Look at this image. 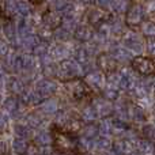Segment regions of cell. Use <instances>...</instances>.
<instances>
[{
    "label": "cell",
    "mask_w": 155,
    "mask_h": 155,
    "mask_svg": "<svg viewBox=\"0 0 155 155\" xmlns=\"http://www.w3.org/2000/svg\"><path fill=\"white\" fill-rule=\"evenodd\" d=\"M51 135H52V143H53L56 153L64 155V154L75 153L78 150V139L74 134H68V132L63 131V129L53 128Z\"/></svg>",
    "instance_id": "obj_1"
},
{
    "label": "cell",
    "mask_w": 155,
    "mask_h": 155,
    "mask_svg": "<svg viewBox=\"0 0 155 155\" xmlns=\"http://www.w3.org/2000/svg\"><path fill=\"white\" fill-rule=\"evenodd\" d=\"M83 75H86L84 70H83V67L80 64H78L75 60L67 59L64 61H60V64L57 65L56 76L65 83L79 79Z\"/></svg>",
    "instance_id": "obj_2"
},
{
    "label": "cell",
    "mask_w": 155,
    "mask_h": 155,
    "mask_svg": "<svg viewBox=\"0 0 155 155\" xmlns=\"http://www.w3.org/2000/svg\"><path fill=\"white\" fill-rule=\"evenodd\" d=\"M82 120L76 114L71 112H60L57 114V128L68 132V134H75L76 131H80Z\"/></svg>",
    "instance_id": "obj_3"
},
{
    "label": "cell",
    "mask_w": 155,
    "mask_h": 155,
    "mask_svg": "<svg viewBox=\"0 0 155 155\" xmlns=\"http://www.w3.org/2000/svg\"><path fill=\"white\" fill-rule=\"evenodd\" d=\"M144 16H146L144 5L140 4V3H131L129 8L125 12V25L134 30L142 25V22L146 19Z\"/></svg>",
    "instance_id": "obj_4"
},
{
    "label": "cell",
    "mask_w": 155,
    "mask_h": 155,
    "mask_svg": "<svg viewBox=\"0 0 155 155\" xmlns=\"http://www.w3.org/2000/svg\"><path fill=\"white\" fill-rule=\"evenodd\" d=\"M135 72L142 76H154L155 75V61L148 56H136L131 61Z\"/></svg>",
    "instance_id": "obj_5"
},
{
    "label": "cell",
    "mask_w": 155,
    "mask_h": 155,
    "mask_svg": "<svg viewBox=\"0 0 155 155\" xmlns=\"http://www.w3.org/2000/svg\"><path fill=\"white\" fill-rule=\"evenodd\" d=\"M65 86H67L65 87V93L74 101H82L83 98L88 97V94H90V87L80 79L65 83Z\"/></svg>",
    "instance_id": "obj_6"
},
{
    "label": "cell",
    "mask_w": 155,
    "mask_h": 155,
    "mask_svg": "<svg viewBox=\"0 0 155 155\" xmlns=\"http://www.w3.org/2000/svg\"><path fill=\"white\" fill-rule=\"evenodd\" d=\"M123 46L129 52V53H134L140 56L143 51H144V42L140 38V35L135 31H129L124 35L123 38Z\"/></svg>",
    "instance_id": "obj_7"
},
{
    "label": "cell",
    "mask_w": 155,
    "mask_h": 155,
    "mask_svg": "<svg viewBox=\"0 0 155 155\" xmlns=\"http://www.w3.org/2000/svg\"><path fill=\"white\" fill-rule=\"evenodd\" d=\"M84 21L87 22V26L90 27H101L105 22L107 21L106 18V11L101 10L98 7L88 8L84 14Z\"/></svg>",
    "instance_id": "obj_8"
},
{
    "label": "cell",
    "mask_w": 155,
    "mask_h": 155,
    "mask_svg": "<svg viewBox=\"0 0 155 155\" xmlns=\"http://www.w3.org/2000/svg\"><path fill=\"white\" fill-rule=\"evenodd\" d=\"M97 65L99 67L102 74H113L117 72L118 63L114 60V57L110 53H99L97 56Z\"/></svg>",
    "instance_id": "obj_9"
},
{
    "label": "cell",
    "mask_w": 155,
    "mask_h": 155,
    "mask_svg": "<svg viewBox=\"0 0 155 155\" xmlns=\"http://www.w3.org/2000/svg\"><path fill=\"white\" fill-rule=\"evenodd\" d=\"M91 107L95 110L97 116L98 117H104L106 118L110 113L113 112V105L110 101L105 99L104 97H99V98H95L93 102H91Z\"/></svg>",
    "instance_id": "obj_10"
},
{
    "label": "cell",
    "mask_w": 155,
    "mask_h": 155,
    "mask_svg": "<svg viewBox=\"0 0 155 155\" xmlns=\"http://www.w3.org/2000/svg\"><path fill=\"white\" fill-rule=\"evenodd\" d=\"M84 83L94 90H104L105 83H106L105 74H102L101 71H90L88 74H86Z\"/></svg>",
    "instance_id": "obj_11"
},
{
    "label": "cell",
    "mask_w": 155,
    "mask_h": 155,
    "mask_svg": "<svg viewBox=\"0 0 155 155\" xmlns=\"http://www.w3.org/2000/svg\"><path fill=\"white\" fill-rule=\"evenodd\" d=\"M42 23H44V27H46V29L54 31L56 29H59V27L61 26L63 16L60 15L57 11L49 10L48 12H45L42 15Z\"/></svg>",
    "instance_id": "obj_12"
},
{
    "label": "cell",
    "mask_w": 155,
    "mask_h": 155,
    "mask_svg": "<svg viewBox=\"0 0 155 155\" xmlns=\"http://www.w3.org/2000/svg\"><path fill=\"white\" fill-rule=\"evenodd\" d=\"M113 151L117 155H131L134 151V143L128 137H118L113 143Z\"/></svg>",
    "instance_id": "obj_13"
},
{
    "label": "cell",
    "mask_w": 155,
    "mask_h": 155,
    "mask_svg": "<svg viewBox=\"0 0 155 155\" xmlns=\"http://www.w3.org/2000/svg\"><path fill=\"white\" fill-rule=\"evenodd\" d=\"M57 87L51 79H44V80H40L35 86V91L41 94L44 99H48V98H52L54 93H56Z\"/></svg>",
    "instance_id": "obj_14"
},
{
    "label": "cell",
    "mask_w": 155,
    "mask_h": 155,
    "mask_svg": "<svg viewBox=\"0 0 155 155\" xmlns=\"http://www.w3.org/2000/svg\"><path fill=\"white\" fill-rule=\"evenodd\" d=\"M74 37L76 38L79 42H83V44H87L93 40L94 37V30L93 27L87 26V25H83V26H78V29L75 30L74 33Z\"/></svg>",
    "instance_id": "obj_15"
},
{
    "label": "cell",
    "mask_w": 155,
    "mask_h": 155,
    "mask_svg": "<svg viewBox=\"0 0 155 155\" xmlns=\"http://www.w3.org/2000/svg\"><path fill=\"white\" fill-rule=\"evenodd\" d=\"M3 107H4V110L8 114H12V116L16 114L19 110H22L21 102H19V99L16 97H8V98H5L3 101Z\"/></svg>",
    "instance_id": "obj_16"
},
{
    "label": "cell",
    "mask_w": 155,
    "mask_h": 155,
    "mask_svg": "<svg viewBox=\"0 0 155 155\" xmlns=\"http://www.w3.org/2000/svg\"><path fill=\"white\" fill-rule=\"evenodd\" d=\"M140 33L143 35H146L147 38H155V19L154 18H148L144 19L142 22V25L139 26Z\"/></svg>",
    "instance_id": "obj_17"
},
{
    "label": "cell",
    "mask_w": 155,
    "mask_h": 155,
    "mask_svg": "<svg viewBox=\"0 0 155 155\" xmlns=\"http://www.w3.org/2000/svg\"><path fill=\"white\" fill-rule=\"evenodd\" d=\"M110 54L114 57V60L117 63H125V61H129V60L132 61V59H134V57H131V53L124 46H116Z\"/></svg>",
    "instance_id": "obj_18"
},
{
    "label": "cell",
    "mask_w": 155,
    "mask_h": 155,
    "mask_svg": "<svg viewBox=\"0 0 155 155\" xmlns=\"http://www.w3.org/2000/svg\"><path fill=\"white\" fill-rule=\"evenodd\" d=\"M40 109H41V112L45 113V114H53V113L59 112V104H57L56 99L48 98L40 105Z\"/></svg>",
    "instance_id": "obj_19"
},
{
    "label": "cell",
    "mask_w": 155,
    "mask_h": 155,
    "mask_svg": "<svg viewBox=\"0 0 155 155\" xmlns=\"http://www.w3.org/2000/svg\"><path fill=\"white\" fill-rule=\"evenodd\" d=\"M37 44H38V41H37V37H35L34 34L25 35V37H21V40H19V46H21L25 52L33 51Z\"/></svg>",
    "instance_id": "obj_20"
},
{
    "label": "cell",
    "mask_w": 155,
    "mask_h": 155,
    "mask_svg": "<svg viewBox=\"0 0 155 155\" xmlns=\"http://www.w3.org/2000/svg\"><path fill=\"white\" fill-rule=\"evenodd\" d=\"M8 90L14 94V95H22L25 93V83L22 82L19 78H12L8 82Z\"/></svg>",
    "instance_id": "obj_21"
},
{
    "label": "cell",
    "mask_w": 155,
    "mask_h": 155,
    "mask_svg": "<svg viewBox=\"0 0 155 155\" xmlns=\"http://www.w3.org/2000/svg\"><path fill=\"white\" fill-rule=\"evenodd\" d=\"M80 132H82V137L88 140H97V137L99 135L98 127L94 125V124H87L84 128H80Z\"/></svg>",
    "instance_id": "obj_22"
},
{
    "label": "cell",
    "mask_w": 155,
    "mask_h": 155,
    "mask_svg": "<svg viewBox=\"0 0 155 155\" xmlns=\"http://www.w3.org/2000/svg\"><path fill=\"white\" fill-rule=\"evenodd\" d=\"M34 140L38 147H46L52 143V135L46 131H38V134L34 136Z\"/></svg>",
    "instance_id": "obj_23"
},
{
    "label": "cell",
    "mask_w": 155,
    "mask_h": 155,
    "mask_svg": "<svg viewBox=\"0 0 155 155\" xmlns=\"http://www.w3.org/2000/svg\"><path fill=\"white\" fill-rule=\"evenodd\" d=\"M27 147H29V140H25L21 139V137H15L12 142V148L15 151V154L22 155V154H26Z\"/></svg>",
    "instance_id": "obj_24"
},
{
    "label": "cell",
    "mask_w": 155,
    "mask_h": 155,
    "mask_svg": "<svg viewBox=\"0 0 155 155\" xmlns=\"http://www.w3.org/2000/svg\"><path fill=\"white\" fill-rule=\"evenodd\" d=\"M154 150V144L151 143V140L147 139H142L137 143V153L142 155H153Z\"/></svg>",
    "instance_id": "obj_25"
},
{
    "label": "cell",
    "mask_w": 155,
    "mask_h": 155,
    "mask_svg": "<svg viewBox=\"0 0 155 155\" xmlns=\"http://www.w3.org/2000/svg\"><path fill=\"white\" fill-rule=\"evenodd\" d=\"M98 131L102 134V136H109L110 134H113V120L109 117L104 118L101 121V124L98 125Z\"/></svg>",
    "instance_id": "obj_26"
},
{
    "label": "cell",
    "mask_w": 155,
    "mask_h": 155,
    "mask_svg": "<svg viewBox=\"0 0 155 155\" xmlns=\"http://www.w3.org/2000/svg\"><path fill=\"white\" fill-rule=\"evenodd\" d=\"M65 54H68V49L64 46V44H59V45H56L54 48H52V51L49 52V56L52 57V59H61V61H64V59L63 57L65 56Z\"/></svg>",
    "instance_id": "obj_27"
},
{
    "label": "cell",
    "mask_w": 155,
    "mask_h": 155,
    "mask_svg": "<svg viewBox=\"0 0 155 155\" xmlns=\"http://www.w3.org/2000/svg\"><path fill=\"white\" fill-rule=\"evenodd\" d=\"M97 117H98V116H97L95 110L91 107V105L86 106L84 109L82 110V114H80V120L86 121V123H90V124H93V121L95 120Z\"/></svg>",
    "instance_id": "obj_28"
},
{
    "label": "cell",
    "mask_w": 155,
    "mask_h": 155,
    "mask_svg": "<svg viewBox=\"0 0 155 155\" xmlns=\"http://www.w3.org/2000/svg\"><path fill=\"white\" fill-rule=\"evenodd\" d=\"M15 135H16V137L29 140L30 136H31V131H30V128L27 125H25V124H18V125H15Z\"/></svg>",
    "instance_id": "obj_29"
},
{
    "label": "cell",
    "mask_w": 155,
    "mask_h": 155,
    "mask_svg": "<svg viewBox=\"0 0 155 155\" xmlns=\"http://www.w3.org/2000/svg\"><path fill=\"white\" fill-rule=\"evenodd\" d=\"M113 146V143L109 140V137L106 136H101L97 137L95 140V148L99 151H109V148Z\"/></svg>",
    "instance_id": "obj_30"
},
{
    "label": "cell",
    "mask_w": 155,
    "mask_h": 155,
    "mask_svg": "<svg viewBox=\"0 0 155 155\" xmlns=\"http://www.w3.org/2000/svg\"><path fill=\"white\" fill-rule=\"evenodd\" d=\"M129 3H125V2H110V10L114 11L117 14H125L127 10L129 8Z\"/></svg>",
    "instance_id": "obj_31"
},
{
    "label": "cell",
    "mask_w": 155,
    "mask_h": 155,
    "mask_svg": "<svg viewBox=\"0 0 155 155\" xmlns=\"http://www.w3.org/2000/svg\"><path fill=\"white\" fill-rule=\"evenodd\" d=\"M27 124H29V128H38L42 124V117L38 113H31L27 117Z\"/></svg>",
    "instance_id": "obj_32"
},
{
    "label": "cell",
    "mask_w": 155,
    "mask_h": 155,
    "mask_svg": "<svg viewBox=\"0 0 155 155\" xmlns=\"http://www.w3.org/2000/svg\"><path fill=\"white\" fill-rule=\"evenodd\" d=\"M33 11V5L29 2H18V15H29Z\"/></svg>",
    "instance_id": "obj_33"
},
{
    "label": "cell",
    "mask_w": 155,
    "mask_h": 155,
    "mask_svg": "<svg viewBox=\"0 0 155 155\" xmlns=\"http://www.w3.org/2000/svg\"><path fill=\"white\" fill-rule=\"evenodd\" d=\"M53 37L56 38L57 41H60V42H63V41H65V40H68V38L71 37V33H68L67 30L64 29V27H61L60 26L59 29H56L53 31Z\"/></svg>",
    "instance_id": "obj_34"
},
{
    "label": "cell",
    "mask_w": 155,
    "mask_h": 155,
    "mask_svg": "<svg viewBox=\"0 0 155 155\" xmlns=\"http://www.w3.org/2000/svg\"><path fill=\"white\" fill-rule=\"evenodd\" d=\"M144 49L150 54L148 57H151V59L155 57V38H147V41L144 44Z\"/></svg>",
    "instance_id": "obj_35"
},
{
    "label": "cell",
    "mask_w": 155,
    "mask_h": 155,
    "mask_svg": "<svg viewBox=\"0 0 155 155\" xmlns=\"http://www.w3.org/2000/svg\"><path fill=\"white\" fill-rule=\"evenodd\" d=\"M56 72H57V65L56 64H45L44 65V75L46 78H53L56 76Z\"/></svg>",
    "instance_id": "obj_36"
},
{
    "label": "cell",
    "mask_w": 155,
    "mask_h": 155,
    "mask_svg": "<svg viewBox=\"0 0 155 155\" xmlns=\"http://www.w3.org/2000/svg\"><path fill=\"white\" fill-rule=\"evenodd\" d=\"M26 155H42V153H41V147H38L35 143L34 144H29Z\"/></svg>",
    "instance_id": "obj_37"
},
{
    "label": "cell",
    "mask_w": 155,
    "mask_h": 155,
    "mask_svg": "<svg viewBox=\"0 0 155 155\" xmlns=\"http://www.w3.org/2000/svg\"><path fill=\"white\" fill-rule=\"evenodd\" d=\"M53 34V33H52V30H49V29H46V27H41V29H38V37L40 38H42V40H48L49 37H51V35Z\"/></svg>",
    "instance_id": "obj_38"
},
{
    "label": "cell",
    "mask_w": 155,
    "mask_h": 155,
    "mask_svg": "<svg viewBox=\"0 0 155 155\" xmlns=\"http://www.w3.org/2000/svg\"><path fill=\"white\" fill-rule=\"evenodd\" d=\"M8 54V44L0 40V57H5Z\"/></svg>",
    "instance_id": "obj_39"
},
{
    "label": "cell",
    "mask_w": 155,
    "mask_h": 155,
    "mask_svg": "<svg viewBox=\"0 0 155 155\" xmlns=\"http://www.w3.org/2000/svg\"><path fill=\"white\" fill-rule=\"evenodd\" d=\"M5 125H7V117H5L3 113H0V131L4 129Z\"/></svg>",
    "instance_id": "obj_40"
},
{
    "label": "cell",
    "mask_w": 155,
    "mask_h": 155,
    "mask_svg": "<svg viewBox=\"0 0 155 155\" xmlns=\"http://www.w3.org/2000/svg\"><path fill=\"white\" fill-rule=\"evenodd\" d=\"M97 155H117V154L114 151H101V153H98Z\"/></svg>",
    "instance_id": "obj_41"
},
{
    "label": "cell",
    "mask_w": 155,
    "mask_h": 155,
    "mask_svg": "<svg viewBox=\"0 0 155 155\" xmlns=\"http://www.w3.org/2000/svg\"><path fill=\"white\" fill-rule=\"evenodd\" d=\"M3 76H4V67L0 65V82L3 80Z\"/></svg>",
    "instance_id": "obj_42"
},
{
    "label": "cell",
    "mask_w": 155,
    "mask_h": 155,
    "mask_svg": "<svg viewBox=\"0 0 155 155\" xmlns=\"http://www.w3.org/2000/svg\"><path fill=\"white\" fill-rule=\"evenodd\" d=\"M131 155H142V154H139V153H137V151H135V153H132Z\"/></svg>",
    "instance_id": "obj_43"
},
{
    "label": "cell",
    "mask_w": 155,
    "mask_h": 155,
    "mask_svg": "<svg viewBox=\"0 0 155 155\" xmlns=\"http://www.w3.org/2000/svg\"><path fill=\"white\" fill-rule=\"evenodd\" d=\"M151 87H154V88H155V79H154V82L151 83Z\"/></svg>",
    "instance_id": "obj_44"
},
{
    "label": "cell",
    "mask_w": 155,
    "mask_h": 155,
    "mask_svg": "<svg viewBox=\"0 0 155 155\" xmlns=\"http://www.w3.org/2000/svg\"><path fill=\"white\" fill-rule=\"evenodd\" d=\"M153 155H155V144H154V150H153Z\"/></svg>",
    "instance_id": "obj_45"
}]
</instances>
